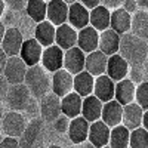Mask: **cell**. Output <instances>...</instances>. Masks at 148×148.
I'll return each instance as SVG.
<instances>
[{
  "instance_id": "6da1fadb",
  "label": "cell",
  "mask_w": 148,
  "mask_h": 148,
  "mask_svg": "<svg viewBox=\"0 0 148 148\" xmlns=\"http://www.w3.org/2000/svg\"><path fill=\"white\" fill-rule=\"evenodd\" d=\"M119 55L129 64V67H144L148 59V43L129 31L120 36Z\"/></svg>"
},
{
  "instance_id": "7a4b0ae2",
  "label": "cell",
  "mask_w": 148,
  "mask_h": 148,
  "mask_svg": "<svg viewBox=\"0 0 148 148\" xmlns=\"http://www.w3.org/2000/svg\"><path fill=\"white\" fill-rule=\"evenodd\" d=\"M5 102H6L9 111L28 113V114H33L36 111V99L31 96L30 90L27 89V86L24 83L9 86Z\"/></svg>"
},
{
  "instance_id": "3957f363",
  "label": "cell",
  "mask_w": 148,
  "mask_h": 148,
  "mask_svg": "<svg viewBox=\"0 0 148 148\" xmlns=\"http://www.w3.org/2000/svg\"><path fill=\"white\" fill-rule=\"evenodd\" d=\"M51 80L52 79L49 77V73L39 64L27 68L24 84L27 86L34 99H42L45 95L51 92Z\"/></svg>"
},
{
  "instance_id": "277c9868",
  "label": "cell",
  "mask_w": 148,
  "mask_h": 148,
  "mask_svg": "<svg viewBox=\"0 0 148 148\" xmlns=\"http://www.w3.org/2000/svg\"><path fill=\"white\" fill-rule=\"evenodd\" d=\"M46 123L40 117H33L24 133L18 138L19 148H46Z\"/></svg>"
},
{
  "instance_id": "5b68a950",
  "label": "cell",
  "mask_w": 148,
  "mask_h": 148,
  "mask_svg": "<svg viewBox=\"0 0 148 148\" xmlns=\"http://www.w3.org/2000/svg\"><path fill=\"white\" fill-rule=\"evenodd\" d=\"M27 120L25 116L22 113H16V111H8L3 114L2 119V125H0V130L2 133H5L9 138H19L24 133L27 127Z\"/></svg>"
},
{
  "instance_id": "8992f818",
  "label": "cell",
  "mask_w": 148,
  "mask_h": 148,
  "mask_svg": "<svg viewBox=\"0 0 148 148\" xmlns=\"http://www.w3.org/2000/svg\"><path fill=\"white\" fill-rule=\"evenodd\" d=\"M39 110H40V119L45 123H53L62 114L61 113V98H58L52 92H49L40 99Z\"/></svg>"
},
{
  "instance_id": "52a82bcc",
  "label": "cell",
  "mask_w": 148,
  "mask_h": 148,
  "mask_svg": "<svg viewBox=\"0 0 148 148\" xmlns=\"http://www.w3.org/2000/svg\"><path fill=\"white\" fill-rule=\"evenodd\" d=\"M27 68L28 67L24 64V61L19 56H8L6 65H5V70H3V76L8 80L9 86L24 83Z\"/></svg>"
},
{
  "instance_id": "ba28073f",
  "label": "cell",
  "mask_w": 148,
  "mask_h": 148,
  "mask_svg": "<svg viewBox=\"0 0 148 148\" xmlns=\"http://www.w3.org/2000/svg\"><path fill=\"white\" fill-rule=\"evenodd\" d=\"M40 65L47 73H52V74L56 73L64 65V51L56 45L45 47L42 53V59H40Z\"/></svg>"
},
{
  "instance_id": "9c48e42d",
  "label": "cell",
  "mask_w": 148,
  "mask_h": 148,
  "mask_svg": "<svg viewBox=\"0 0 148 148\" xmlns=\"http://www.w3.org/2000/svg\"><path fill=\"white\" fill-rule=\"evenodd\" d=\"M51 79H52L51 80V92L55 93L58 98H64L65 95L73 92L74 76H71L67 70H64V68L58 70L56 73L52 74Z\"/></svg>"
},
{
  "instance_id": "30bf717a",
  "label": "cell",
  "mask_w": 148,
  "mask_h": 148,
  "mask_svg": "<svg viewBox=\"0 0 148 148\" xmlns=\"http://www.w3.org/2000/svg\"><path fill=\"white\" fill-rule=\"evenodd\" d=\"M42 53H43V46L34 37H31V39L24 40L19 52V58L24 61V64L27 67H34L40 64Z\"/></svg>"
},
{
  "instance_id": "8fae6325",
  "label": "cell",
  "mask_w": 148,
  "mask_h": 148,
  "mask_svg": "<svg viewBox=\"0 0 148 148\" xmlns=\"http://www.w3.org/2000/svg\"><path fill=\"white\" fill-rule=\"evenodd\" d=\"M22 43H24V36L21 30L16 27H9L6 28V33H5L3 42L0 47L3 49V52L8 56H19Z\"/></svg>"
},
{
  "instance_id": "7c38bea8",
  "label": "cell",
  "mask_w": 148,
  "mask_h": 148,
  "mask_svg": "<svg viewBox=\"0 0 148 148\" xmlns=\"http://www.w3.org/2000/svg\"><path fill=\"white\" fill-rule=\"evenodd\" d=\"M46 21L59 27L68 21V5L62 0H51L46 6Z\"/></svg>"
},
{
  "instance_id": "4fadbf2b",
  "label": "cell",
  "mask_w": 148,
  "mask_h": 148,
  "mask_svg": "<svg viewBox=\"0 0 148 148\" xmlns=\"http://www.w3.org/2000/svg\"><path fill=\"white\" fill-rule=\"evenodd\" d=\"M84 61H86V53H83V51H80L77 46H74L64 52L62 68L67 70L71 76H76V74L84 71Z\"/></svg>"
},
{
  "instance_id": "5bb4252c",
  "label": "cell",
  "mask_w": 148,
  "mask_h": 148,
  "mask_svg": "<svg viewBox=\"0 0 148 148\" xmlns=\"http://www.w3.org/2000/svg\"><path fill=\"white\" fill-rule=\"evenodd\" d=\"M129 68H130L129 64H127L119 53H116V55L108 56L105 74H107V76L113 80L114 83H117V82H120V80H123V79L127 77Z\"/></svg>"
},
{
  "instance_id": "9a60e30c",
  "label": "cell",
  "mask_w": 148,
  "mask_h": 148,
  "mask_svg": "<svg viewBox=\"0 0 148 148\" xmlns=\"http://www.w3.org/2000/svg\"><path fill=\"white\" fill-rule=\"evenodd\" d=\"M110 132H111V129L105 125L104 121H101V120L93 121L89 126L88 142L92 144L95 148L107 147L108 142H110Z\"/></svg>"
},
{
  "instance_id": "2e32d148",
  "label": "cell",
  "mask_w": 148,
  "mask_h": 148,
  "mask_svg": "<svg viewBox=\"0 0 148 148\" xmlns=\"http://www.w3.org/2000/svg\"><path fill=\"white\" fill-rule=\"evenodd\" d=\"M98 43H99V33H98L93 27L88 25L83 30L79 31L77 34V47L83 53H90L98 51Z\"/></svg>"
},
{
  "instance_id": "e0dca14e",
  "label": "cell",
  "mask_w": 148,
  "mask_h": 148,
  "mask_svg": "<svg viewBox=\"0 0 148 148\" xmlns=\"http://www.w3.org/2000/svg\"><path fill=\"white\" fill-rule=\"evenodd\" d=\"M114 89L116 83L111 80L107 74H102L99 77H95V84H93V93L102 104L113 101L114 99Z\"/></svg>"
},
{
  "instance_id": "ac0fdd59",
  "label": "cell",
  "mask_w": 148,
  "mask_h": 148,
  "mask_svg": "<svg viewBox=\"0 0 148 148\" xmlns=\"http://www.w3.org/2000/svg\"><path fill=\"white\" fill-rule=\"evenodd\" d=\"M77 34L79 31L74 30L70 24H62V25L56 27L55 33V45L59 46L62 51H68V49L77 46Z\"/></svg>"
},
{
  "instance_id": "d6986e66",
  "label": "cell",
  "mask_w": 148,
  "mask_h": 148,
  "mask_svg": "<svg viewBox=\"0 0 148 148\" xmlns=\"http://www.w3.org/2000/svg\"><path fill=\"white\" fill-rule=\"evenodd\" d=\"M70 25L74 30H83L89 25V9H86L80 2L73 3L68 6V21Z\"/></svg>"
},
{
  "instance_id": "ffe728a7",
  "label": "cell",
  "mask_w": 148,
  "mask_h": 148,
  "mask_svg": "<svg viewBox=\"0 0 148 148\" xmlns=\"http://www.w3.org/2000/svg\"><path fill=\"white\" fill-rule=\"evenodd\" d=\"M107 61H108V56L104 55L101 51L90 52L86 55L84 71H88L93 77H99L107 71Z\"/></svg>"
},
{
  "instance_id": "44dd1931",
  "label": "cell",
  "mask_w": 148,
  "mask_h": 148,
  "mask_svg": "<svg viewBox=\"0 0 148 148\" xmlns=\"http://www.w3.org/2000/svg\"><path fill=\"white\" fill-rule=\"evenodd\" d=\"M142 116L144 111L138 104H129L123 107V117H121V125L125 126L129 132L133 129H138L142 126Z\"/></svg>"
},
{
  "instance_id": "7402d4cb",
  "label": "cell",
  "mask_w": 148,
  "mask_h": 148,
  "mask_svg": "<svg viewBox=\"0 0 148 148\" xmlns=\"http://www.w3.org/2000/svg\"><path fill=\"white\" fill-rule=\"evenodd\" d=\"M121 117H123V107L116 101H108L102 105V113H101V121L111 129L121 125Z\"/></svg>"
},
{
  "instance_id": "603a6c76",
  "label": "cell",
  "mask_w": 148,
  "mask_h": 148,
  "mask_svg": "<svg viewBox=\"0 0 148 148\" xmlns=\"http://www.w3.org/2000/svg\"><path fill=\"white\" fill-rule=\"evenodd\" d=\"M89 126L90 123L86 121L82 116L70 120V127H68V138L71 144H82L88 141V135H89Z\"/></svg>"
},
{
  "instance_id": "cb8c5ba5",
  "label": "cell",
  "mask_w": 148,
  "mask_h": 148,
  "mask_svg": "<svg viewBox=\"0 0 148 148\" xmlns=\"http://www.w3.org/2000/svg\"><path fill=\"white\" fill-rule=\"evenodd\" d=\"M82 104H83V98L76 92H71L64 98H61V113H62V116L73 120L82 116Z\"/></svg>"
},
{
  "instance_id": "d4e9b609",
  "label": "cell",
  "mask_w": 148,
  "mask_h": 148,
  "mask_svg": "<svg viewBox=\"0 0 148 148\" xmlns=\"http://www.w3.org/2000/svg\"><path fill=\"white\" fill-rule=\"evenodd\" d=\"M135 90H136V84L132 83L127 77L123 79L116 83V89H114V99L121 105H129L135 102Z\"/></svg>"
},
{
  "instance_id": "484cf974",
  "label": "cell",
  "mask_w": 148,
  "mask_h": 148,
  "mask_svg": "<svg viewBox=\"0 0 148 148\" xmlns=\"http://www.w3.org/2000/svg\"><path fill=\"white\" fill-rule=\"evenodd\" d=\"M119 46H120V36L113 31L111 28L99 33V43H98V51H101L104 55L111 56L119 53Z\"/></svg>"
},
{
  "instance_id": "4316f807",
  "label": "cell",
  "mask_w": 148,
  "mask_h": 148,
  "mask_svg": "<svg viewBox=\"0 0 148 148\" xmlns=\"http://www.w3.org/2000/svg\"><path fill=\"white\" fill-rule=\"evenodd\" d=\"M110 18L111 10L102 5L89 10V25L93 27L98 33H102L110 28Z\"/></svg>"
},
{
  "instance_id": "83f0119b",
  "label": "cell",
  "mask_w": 148,
  "mask_h": 148,
  "mask_svg": "<svg viewBox=\"0 0 148 148\" xmlns=\"http://www.w3.org/2000/svg\"><path fill=\"white\" fill-rule=\"evenodd\" d=\"M130 22H132V15L127 14L125 9H114L111 10V18H110V28L116 31L119 36H123L130 31Z\"/></svg>"
},
{
  "instance_id": "f1b7e54d",
  "label": "cell",
  "mask_w": 148,
  "mask_h": 148,
  "mask_svg": "<svg viewBox=\"0 0 148 148\" xmlns=\"http://www.w3.org/2000/svg\"><path fill=\"white\" fill-rule=\"evenodd\" d=\"M102 102L98 99L95 95H89L83 98V104H82V117L89 121H98L101 120V113H102Z\"/></svg>"
},
{
  "instance_id": "f546056e",
  "label": "cell",
  "mask_w": 148,
  "mask_h": 148,
  "mask_svg": "<svg viewBox=\"0 0 148 148\" xmlns=\"http://www.w3.org/2000/svg\"><path fill=\"white\" fill-rule=\"evenodd\" d=\"M55 33H56L55 25H52L49 21H42L39 24H36L34 39L45 49V47H49V46L55 45Z\"/></svg>"
},
{
  "instance_id": "4dcf8cb0",
  "label": "cell",
  "mask_w": 148,
  "mask_h": 148,
  "mask_svg": "<svg viewBox=\"0 0 148 148\" xmlns=\"http://www.w3.org/2000/svg\"><path fill=\"white\" fill-rule=\"evenodd\" d=\"M130 33L148 43V12L147 10L138 9L132 15Z\"/></svg>"
},
{
  "instance_id": "1f68e13d",
  "label": "cell",
  "mask_w": 148,
  "mask_h": 148,
  "mask_svg": "<svg viewBox=\"0 0 148 148\" xmlns=\"http://www.w3.org/2000/svg\"><path fill=\"white\" fill-rule=\"evenodd\" d=\"M93 84H95V77L90 76L88 71H82L74 76L73 92H76L82 98H86L93 93Z\"/></svg>"
},
{
  "instance_id": "d6a6232c",
  "label": "cell",
  "mask_w": 148,
  "mask_h": 148,
  "mask_svg": "<svg viewBox=\"0 0 148 148\" xmlns=\"http://www.w3.org/2000/svg\"><path fill=\"white\" fill-rule=\"evenodd\" d=\"M129 136H130V132L123 125L111 127L108 147L110 148H129Z\"/></svg>"
},
{
  "instance_id": "836d02e7",
  "label": "cell",
  "mask_w": 148,
  "mask_h": 148,
  "mask_svg": "<svg viewBox=\"0 0 148 148\" xmlns=\"http://www.w3.org/2000/svg\"><path fill=\"white\" fill-rule=\"evenodd\" d=\"M46 6L47 3L45 0H28L25 12L36 24H39L42 21H46Z\"/></svg>"
},
{
  "instance_id": "e575fe53",
  "label": "cell",
  "mask_w": 148,
  "mask_h": 148,
  "mask_svg": "<svg viewBox=\"0 0 148 148\" xmlns=\"http://www.w3.org/2000/svg\"><path fill=\"white\" fill-rule=\"evenodd\" d=\"M129 148H148V132L142 126L130 130Z\"/></svg>"
},
{
  "instance_id": "d590c367",
  "label": "cell",
  "mask_w": 148,
  "mask_h": 148,
  "mask_svg": "<svg viewBox=\"0 0 148 148\" xmlns=\"http://www.w3.org/2000/svg\"><path fill=\"white\" fill-rule=\"evenodd\" d=\"M135 104H138L142 111L148 110V82H142L136 84V90H135Z\"/></svg>"
},
{
  "instance_id": "8d00e7d4",
  "label": "cell",
  "mask_w": 148,
  "mask_h": 148,
  "mask_svg": "<svg viewBox=\"0 0 148 148\" xmlns=\"http://www.w3.org/2000/svg\"><path fill=\"white\" fill-rule=\"evenodd\" d=\"M127 76H129L127 79L132 83H135V84H139V83L145 82L144 80V68L142 67H130Z\"/></svg>"
},
{
  "instance_id": "74e56055",
  "label": "cell",
  "mask_w": 148,
  "mask_h": 148,
  "mask_svg": "<svg viewBox=\"0 0 148 148\" xmlns=\"http://www.w3.org/2000/svg\"><path fill=\"white\" fill-rule=\"evenodd\" d=\"M53 127H55V130H56L58 133H65V132H68V127H70V119L61 114V116L53 121Z\"/></svg>"
},
{
  "instance_id": "f35d334b",
  "label": "cell",
  "mask_w": 148,
  "mask_h": 148,
  "mask_svg": "<svg viewBox=\"0 0 148 148\" xmlns=\"http://www.w3.org/2000/svg\"><path fill=\"white\" fill-rule=\"evenodd\" d=\"M6 8H9L10 10H14V12H21L25 9L27 6V2L28 0H3Z\"/></svg>"
},
{
  "instance_id": "ab89813d",
  "label": "cell",
  "mask_w": 148,
  "mask_h": 148,
  "mask_svg": "<svg viewBox=\"0 0 148 148\" xmlns=\"http://www.w3.org/2000/svg\"><path fill=\"white\" fill-rule=\"evenodd\" d=\"M8 90H9V83H8V80L5 79L3 74H0V102L6 101Z\"/></svg>"
},
{
  "instance_id": "60d3db41",
  "label": "cell",
  "mask_w": 148,
  "mask_h": 148,
  "mask_svg": "<svg viewBox=\"0 0 148 148\" xmlns=\"http://www.w3.org/2000/svg\"><path fill=\"white\" fill-rule=\"evenodd\" d=\"M121 9H125L127 14H130V15H133L135 12H136L139 8H138V3H136V0H125L123 2V5H121Z\"/></svg>"
},
{
  "instance_id": "b9f144b4",
  "label": "cell",
  "mask_w": 148,
  "mask_h": 148,
  "mask_svg": "<svg viewBox=\"0 0 148 148\" xmlns=\"http://www.w3.org/2000/svg\"><path fill=\"white\" fill-rule=\"evenodd\" d=\"M0 148H19V141L16 138L5 136V139L0 144Z\"/></svg>"
},
{
  "instance_id": "7bdbcfd3",
  "label": "cell",
  "mask_w": 148,
  "mask_h": 148,
  "mask_svg": "<svg viewBox=\"0 0 148 148\" xmlns=\"http://www.w3.org/2000/svg\"><path fill=\"white\" fill-rule=\"evenodd\" d=\"M123 2L125 0H101V5L102 6H105L107 9H119V8H121V5H123Z\"/></svg>"
},
{
  "instance_id": "ee69618b",
  "label": "cell",
  "mask_w": 148,
  "mask_h": 148,
  "mask_svg": "<svg viewBox=\"0 0 148 148\" xmlns=\"http://www.w3.org/2000/svg\"><path fill=\"white\" fill-rule=\"evenodd\" d=\"M79 2H80L86 9H89V10L101 5V0H79Z\"/></svg>"
},
{
  "instance_id": "f6af8a7d",
  "label": "cell",
  "mask_w": 148,
  "mask_h": 148,
  "mask_svg": "<svg viewBox=\"0 0 148 148\" xmlns=\"http://www.w3.org/2000/svg\"><path fill=\"white\" fill-rule=\"evenodd\" d=\"M6 61H8V55L3 52V49L0 47V74H3L5 65H6Z\"/></svg>"
},
{
  "instance_id": "bcb514c9",
  "label": "cell",
  "mask_w": 148,
  "mask_h": 148,
  "mask_svg": "<svg viewBox=\"0 0 148 148\" xmlns=\"http://www.w3.org/2000/svg\"><path fill=\"white\" fill-rule=\"evenodd\" d=\"M70 148H95V147L86 141V142H82V144H73Z\"/></svg>"
},
{
  "instance_id": "7dc6e473",
  "label": "cell",
  "mask_w": 148,
  "mask_h": 148,
  "mask_svg": "<svg viewBox=\"0 0 148 148\" xmlns=\"http://www.w3.org/2000/svg\"><path fill=\"white\" fill-rule=\"evenodd\" d=\"M142 127L148 132V110L144 111V116H142Z\"/></svg>"
},
{
  "instance_id": "c3c4849f",
  "label": "cell",
  "mask_w": 148,
  "mask_h": 148,
  "mask_svg": "<svg viewBox=\"0 0 148 148\" xmlns=\"http://www.w3.org/2000/svg\"><path fill=\"white\" fill-rule=\"evenodd\" d=\"M136 3H138V8L148 12V0H136Z\"/></svg>"
},
{
  "instance_id": "681fc988",
  "label": "cell",
  "mask_w": 148,
  "mask_h": 148,
  "mask_svg": "<svg viewBox=\"0 0 148 148\" xmlns=\"http://www.w3.org/2000/svg\"><path fill=\"white\" fill-rule=\"evenodd\" d=\"M5 33H6V27L5 24L0 21V46H2V42H3V37H5Z\"/></svg>"
},
{
  "instance_id": "f907efd6",
  "label": "cell",
  "mask_w": 148,
  "mask_h": 148,
  "mask_svg": "<svg viewBox=\"0 0 148 148\" xmlns=\"http://www.w3.org/2000/svg\"><path fill=\"white\" fill-rule=\"evenodd\" d=\"M6 14V5L3 0H0V19H2V16Z\"/></svg>"
},
{
  "instance_id": "816d5d0a",
  "label": "cell",
  "mask_w": 148,
  "mask_h": 148,
  "mask_svg": "<svg viewBox=\"0 0 148 148\" xmlns=\"http://www.w3.org/2000/svg\"><path fill=\"white\" fill-rule=\"evenodd\" d=\"M62 2H65V3H67V5L70 6V5H73V3H77L79 0H62Z\"/></svg>"
},
{
  "instance_id": "f5cc1de1",
  "label": "cell",
  "mask_w": 148,
  "mask_h": 148,
  "mask_svg": "<svg viewBox=\"0 0 148 148\" xmlns=\"http://www.w3.org/2000/svg\"><path fill=\"white\" fill-rule=\"evenodd\" d=\"M46 148H64V147H61V145H58V144H52V145H49V147H46Z\"/></svg>"
},
{
  "instance_id": "db71d44e",
  "label": "cell",
  "mask_w": 148,
  "mask_h": 148,
  "mask_svg": "<svg viewBox=\"0 0 148 148\" xmlns=\"http://www.w3.org/2000/svg\"><path fill=\"white\" fill-rule=\"evenodd\" d=\"M3 110H2V107H0V125H2V119H3Z\"/></svg>"
},
{
  "instance_id": "11a10c76",
  "label": "cell",
  "mask_w": 148,
  "mask_h": 148,
  "mask_svg": "<svg viewBox=\"0 0 148 148\" xmlns=\"http://www.w3.org/2000/svg\"><path fill=\"white\" fill-rule=\"evenodd\" d=\"M5 139V136H3V133H2V130H0V144H2V141Z\"/></svg>"
},
{
  "instance_id": "9f6ffc18",
  "label": "cell",
  "mask_w": 148,
  "mask_h": 148,
  "mask_svg": "<svg viewBox=\"0 0 148 148\" xmlns=\"http://www.w3.org/2000/svg\"><path fill=\"white\" fill-rule=\"evenodd\" d=\"M45 2H46V3H47V2H51V0H45Z\"/></svg>"
},
{
  "instance_id": "6f0895ef",
  "label": "cell",
  "mask_w": 148,
  "mask_h": 148,
  "mask_svg": "<svg viewBox=\"0 0 148 148\" xmlns=\"http://www.w3.org/2000/svg\"><path fill=\"white\" fill-rule=\"evenodd\" d=\"M102 148H110V147H108V145H107V147H102Z\"/></svg>"
}]
</instances>
